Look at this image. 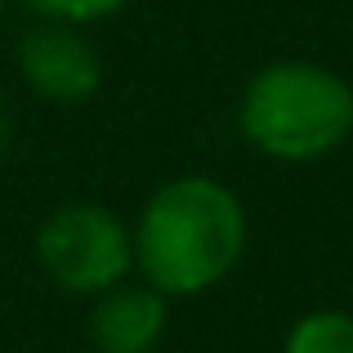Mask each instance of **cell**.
Listing matches in <instances>:
<instances>
[{
	"label": "cell",
	"instance_id": "cell-1",
	"mask_svg": "<svg viewBox=\"0 0 353 353\" xmlns=\"http://www.w3.org/2000/svg\"><path fill=\"white\" fill-rule=\"evenodd\" d=\"M246 250V210L215 179H174L143 206L134 255L161 295H197Z\"/></svg>",
	"mask_w": 353,
	"mask_h": 353
},
{
	"label": "cell",
	"instance_id": "cell-2",
	"mask_svg": "<svg viewBox=\"0 0 353 353\" xmlns=\"http://www.w3.org/2000/svg\"><path fill=\"white\" fill-rule=\"evenodd\" d=\"M241 134L277 161H313L353 134V85L318 63H268L241 94Z\"/></svg>",
	"mask_w": 353,
	"mask_h": 353
},
{
	"label": "cell",
	"instance_id": "cell-3",
	"mask_svg": "<svg viewBox=\"0 0 353 353\" xmlns=\"http://www.w3.org/2000/svg\"><path fill=\"white\" fill-rule=\"evenodd\" d=\"M36 255L63 291H112L134 264V241L112 210L77 201L45 219Z\"/></svg>",
	"mask_w": 353,
	"mask_h": 353
},
{
	"label": "cell",
	"instance_id": "cell-4",
	"mask_svg": "<svg viewBox=\"0 0 353 353\" xmlns=\"http://www.w3.org/2000/svg\"><path fill=\"white\" fill-rule=\"evenodd\" d=\"M18 68H23L27 85L50 103H85L103 81V63H99L94 45L72 23H45L18 41Z\"/></svg>",
	"mask_w": 353,
	"mask_h": 353
},
{
	"label": "cell",
	"instance_id": "cell-5",
	"mask_svg": "<svg viewBox=\"0 0 353 353\" xmlns=\"http://www.w3.org/2000/svg\"><path fill=\"white\" fill-rule=\"evenodd\" d=\"M165 336V300L157 286H125L103 295L90 318V340L99 353H152Z\"/></svg>",
	"mask_w": 353,
	"mask_h": 353
},
{
	"label": "cell",
	"instance_id": "cell-6",
	"mask_svg": "<svg viewBox=\"0 0 353 353\" xmlns=\"http://www.w3.org/2000/svg\"><path fill=\"white\" fill-rule=\"evenodd\" d=\"M282 353H353V313H309L291 327Z\"/></svg>",
	"mask_w": 353,
	"mask_h": 353
},
{
	"label": "cell",
	"instance_id": "cell-7",
	"mask_svg": "<svg viewBox=\"0 0 353 353\" xmlns=\"http://www.w3.org/2000/svg\"><path fill=\"white\" fill-rule=\"evenodd\" d=\"M23 5L50 23H94V18L117 14L125 0H23Z\"/></svg>",
	"mask_w": 353,
	"mask_h": 353
},
{
	"label": "cell",
	"instance_id": "cell-8",
	"mask_svg": "<svg viewBox=\"0 0 353 353\" xmlns=\"http://www.w3.org/2000/svg\"><path fill=\"white\" fill-rule=\"evenodd\" d=\"M9 139V108H5V94H0V148H5Z\"/></svg>",
	"mask_w": 353,
	"mask_h": 353
},
{
	"label": "cell",
	"instance_id": "cell-9",
	"mask_svg": "<svg viewBox=\"0 0 353 353\" xmlns=\"http://www.w3.org/2000/svg\"><path fill=\"white\" fill-rule=\"evenodd\" d=\"M0 9H5V0H0Z\"/></svg>",
	"mask_w": 353,
	"mask_h": 353
}]
</instances>
